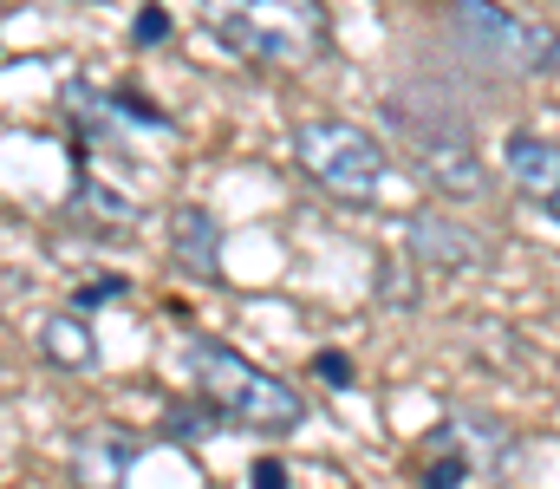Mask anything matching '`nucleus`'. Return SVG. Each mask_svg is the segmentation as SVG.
<instances>
[{
    "label": "nucleus",
    "mask_w": 560,
    "mask_h": 489,
    "mask_svg": "<svg viewBox=\"0 0 560 489\" xmlns=\"http://www.w3.org/2000/svg\"><path fill=\"white\" fill-rule=\"evenodd\" d=\"M189 385H196L229 424H242V431L287 438V431L306 424V398H300L287 379L261 372L255 359H242L235 346H222V339H209V333L189 339Z\"/></svg>",
    "instance_id": "nucleus-1"
},
{
    "label": "nucleus",
    "mask_w": 560,
    "mask_h": 489,
    "mask_svg": "<svg viewBox=\"0 0 560 489\" xmlns=\"http://www.w3.org/2000/svg\"><path fill=\"white\" fill-rule=\"evenodd\" d=\"M215 39L255 66H313L332 53V20L319 0H202Z\"/></svg>",
    "instance_id": "nucleus-2"
},
{
    "label": "nucleus",
    "mask_w": 560,
    "mask_h": 489,
    "mask_svg": "<svg viewBox=\"0 0 560 489\" xmlns=\"http://www.w3.org/2000/svg\"><path fill=\"white\" fill-rule=\"evenodd\" d=\"M293 163L313 189H326L346 209H378L392 189V158L365 125L346 118H306L293 125Z\"/></svg>",
    "instance_id": "nucleus-3"
},
{
    "label": "nucleus",
    "mask_w": 560,
    "mask_h": 489,
    "mask_svg": "<svg viewBox=\"0 0 560 489\" xmlns=\"http://www.w3.org/2000/svg\"><path fill=\"white\" fill-rule=\"evenodd\" d=\"M443 26L489 72H555L560 66L555 33H541L535 20H522V13H509L495 0H443Z\"/></svg>",
    "instance_id": "nucleus-4"
},
{
    "label": "nucleus",
    "mask_w": 560,
    "mask_h": 489,
    "mask_svg": "<svg viewBox=\"0 0 560 489\" xmlns=\"http://www.w3.org/2000/svg\"><path fill=\"white\" fill-rule=\"evenodd\" d=\"M385 118L398 125V138H405V151L418 163V176L430 189H443V196H456V202H476V196H489V163L476 151V138H469V125L463 118H436V112H418V105H392L385 98Z\"/></svg>",
    "instance_id": "nucleus-5"
},
{
    "label": "nucleus",
    "mask_w": 560,
    "mask_h": 489,
    "mask_svg": "<svg viewBox=\"0 0 560 489\" xmlns=\"http://www.w3.org/2000/svg\"><path fill=\"white\" fill-rule=\"evenodd\" d=\"M405 248H411L418 268H443V275L482 261V235H469L463 222H450V216H436V209H423V216L405 222Z\"/></svg>",
    "instance_id": "nucleus-6"
},
{
    "label": "nucleus",
    "mask_w": 560,
    "mask_h": 489,
    "mask_svg": "<svg viewBox=\"0 0 560 489\" xmlns=\"http://www.w3.org/2000/svg\"><path fill=\"white\" fill-rule=\"evenodd\" d=\"M502 170H509V183H515L528 202H541V209L560 196V144L541 138V131H515V138L502 144Z\"/></svg>",
    "instance_id": "nucleus-7"
},
{
    "label": "nucleus",
    "mask_w": 560,
    "mask_h": 489,
    "mask_svg": "<svg viewBox=\"0 0 560 489\" xmlns=\"http://www.w3.org/2000/svg\"><path fill=\"white\" fill-rule=\"evenodd\" d=\"M170 255H176V268H183L189 281H215V275H222V222H215L209 209L183 202V209H176V242H170Z\"/></svg>",
    "instance_id": "nucleus-8"
},
{
    "label": "nucleus",
    "mask_w": 560,
    "mask_h": 489,
    "mask_svg": "<svg viewBox=\"0 0 560 489\" xmlns=\"http://www.w3.org/2000/svg\"><path fill=\"white\" fill-rule=\"evenodd\" d=\"M39 359L52 372H92L98 365V339H92V326L79 321V307L72 314H52V321L39 326Z\"/></svg>",
    "instance_id": "nucleus-9"
},
{
    "label": "nucleus",
    "mask_w": 560,
    "mask_h": 489,
    "mask_svg": "<svg viewBox=\"0 0 560 489\" xmlns=\"http://www.w3.org/2000/svg\"><path fill=\"white\" fill-rule=\"evenodd\" d=\"M72 209H92V216H105V222H138V202H125L112 183H79V202Z\"/></svg>",
    "instance_id": "nucleus-10"
},
{
    "label": "nucleus",
    "mask_w": 560,
    "mask_h": 489,
    "mask_svg": "<svg viewBox=\"0 0 560 489\" xmlns=\"http://www.w3.org/2000/svg\"><path fill=\"white\" fill-rule=\"evenodd\" d=\"M463 470H469V457H463V451H450V457H436V464L423 470V489H456V484H463Z\"/></svg>",
    "instance_id": "nucleus-11"
},
{
    "label": "nucleus",
    "mask_w": 560,
    "mask_h": 489,
    "mask_svg": "<svg viewBox=\"0 0 560 489\" xmlns=\"http://www.w3.org/2000/svg\"><path fill=\"white\" fill-rule=\"evenodd\" d=\"M163 33H170V13H163V7H143V20H138V46H156Z\"/></svg>",
    "instance_id": "nucleus-12"
},
{
    "label": "nucleus",
    "mask_w": 560,
    "mask_h": 489,
    "mask_svg": "<svg viewBox=\"0 0 560 489\" xmlns=\"http://www.w3.org/2000/svg\"><path fill=\"white\" fill-rule=\"evenodd\" d=\"M118 294H125V281H92V288H79L72 307H105V301H118Z\"/></svg>",
    "instance_id": "nucleus-13"
},
{
    "label": "nucleus",
    "mask_w": 560,
    "mask_h": 489,
    "mask_svg": "<svg viewBox=\"0 0 560 489\" xmlns=\"http://www.w3.org/2000/svg\"><path fill=\"white\" fill-rule=\"evenodd\" d=\"M319 379H339V385H346V379H352V359H346V352H319Z\"/></svg>",
    "instance_id": "nucleus-14"
},
{
    "label": "nucleus",
    "mask_w": 560,
    "mask_h": 489,
    "mask_svg": "<svg viewBox=\"0 0 560 489\" xmlns=\"http://www.w3.org/2000/svg\"><path fill=\"white\" fill-rule=\"evenodd\" d=\"M255 489H287V470H280L275 457H261V464H255Z\"/></svg>",
    "instance_id": "nucleus-15"
},
{
    "label": "nucleus",
    "mask_w": 560,
    "mask_h": 489,
    "mask_svg": "<svg viewBox=\"0 0 560 489\" xmlns=\"http://www.w3.org/2000/svg\"><path fill=\"white\" fill-rule=\"evenodd\" d=\"M548 216H555V222H560V196H555V202H548Z\"/></svg>",
    "instance_id": "nucleus-16"
}]
</instances>
